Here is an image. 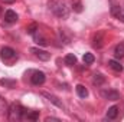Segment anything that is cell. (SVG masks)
I'll return each instance as SVG.
<instances>
[{
    "label": "cell",
    "mask_w": 124,
    "mask_h": 122,
    "mask_svg": "<svg viewBox=\"0 0 124 122\" xmlns=\"http://www.w3.org/2000/svg\"><path fill=\"white\" fill-rule=\"evenodd\" d=\"M114 56H116L117 59H121V58H124V42L118 43V45L114 47Z\"/></svg>",
    "instance_id": "12"
},
{
    "label": "cell",
    "mask_w": 124,
    "mask_h": 122,
    "mask_svg": "<svg viewBox=\"0 0 124 122\" xmlns=\"http://www.w3.org/2000/svg\"><path fill=\"white\" fill-rule=\"evenodd\" d=\"M31 52L40 61H49L51 59V53H48L46 50H42L39 47H31Z\"/></svg>",
    "instance_id": "6"
},
{
    "label": "cell",
    "mask_w": 124,
    "mask_h": 122,
    "mask_svg": "<svg viewBox=\"0 0 124 122\" xmlns=\"http://www.w3.org/2000/svg\"><path fill=\"white\" fill-rule=\"evenodd\" d=\"M7 111H9V105H7V102H6V99H3V98L0 96V116L7 115Z\"/></svg>",
    "instance_id": "17"
},
{
    "label": "cell",
    "mask_w": 124,
    "mask_h": 122,
    "mask_svg": "<svg viewBox=\"0 0 124 122\" xmlns=\"http://www.w3.org/2000/svg\"><path fill=\"white\" fill-rule=\"evenodd\" d=\"M38 29H39V26H38V23H32L31 26H29V27L26 29V32H28L29 34H32V36H33V34H35V32L38 30Z\"/></svg>",
    "instance_id": "23"
},
{
    "label": "cell",
    "mask_w": 124,
    "mask_h": 122,
    "mask_svg": "<svg viewBox=\"0 0 124 122\" xmlns=\"http://www.w3.org/2000/svg\"><path fill=\"white\" fill-rule=\"evenodd\" d=\"M0 59L7 65H13L17 61V53L12 47L6 46V47H1V50H0Z\"/></svg>",
    "instance_id": "3"
},
{
    "label": "cell",
    "mask_w": 124,
    "mask_h": 122,
    "mask_svg": "<svg viewBox=\"0 0 124 122\" xmlns=\"http://www.w3.org/2000/svg\"><path fill=\"white\" fill-rule=\"evenodd\" d=\"M23 119H28V121H38V119H39V112H38V111L25 109V112H23Z\"/></svg>",
    "instance_id": "10"
},
{
    "label": "cell",
    "mask_w": 124,
    "mask_h": 122,
    "mask_svg": "<svg viewBox=\"0 0 124 122\" xmlns=\"http://www.w3.org/2000/svg\"><path fill=\"white\" fill-rule=\"evenodd\" d=\"M23 112H25V108L20 103L15 102V103H12L9 106L7 118H9V121H12V122H17V121H20V119H23Z\"/></svg>",
    "instance_id": "2"
},
{
    "label": "cell",
    "mask_w": 124,
    "mask_h": 122,
    "mask_svg": "<svg viewBox=\"0 0 124 122\" xmlns=\"http://www.w3.org/2000/svg\"><path fill=\"white\" fill-rule=\"evenodd\" d=\"M42 95H43L45 98H48V101H49V102H52V103H55L56 106L62 108V102H61V101H58V98H56L55 95H51V93H48V92H42Z\"/></svg>",
    "instance_id": "14"
},
{
    "label": "cell",
    "mask_w": 124,
    "mask_h": 122,
    "mask_svg": "<svg viewBox=\"0 0 124 122\" xmlns=\"http://www.w3.org/2000/svg\"><path fill=\"white\" fill-rule=\"evenodd\" d=\"M63 62H65L66 66H74V65H77V56H75L74 53H69V55L65 56Z\"/></svg>",
    "instance_id": "16"
},
{
    "label": "cell",
    "mask_w": 124,
    "mask_h": 122,
    "mask_svg": "<svg viewBox=\"0 0 124 122\" xmlns=\"http://www.w3.org/2000/svg\"><path fill=\"white\" fill-rule=\"evenodd\" d=\"M1 13H3V7L0 6V16H1Z\"/></svg>",
    "instance_id": "25"
},
{
    "label": "cell",
    "mask_w": 124,
    "mask_h": 122,
    "mask_svg": "<svg viewBox=\"0 0 124 122\" xmlns=\"http://www.w3.org/2000/svg\"><path fill=\"white\" fill-rule=\"evenodd\" d=\"M118 109H120V108H118L117 105L108 108V111H107V118H108V119H116V118L118 116Z\"/></svg>",
    "instance_id": "13"
},
{
    "label": "cell",
    "mask_w": 124,
    "mask_h": 122,
    "mask_svg": "<svg viewBox=\"0 0 124 122\" xmlns=\"http://www.w3.org/2000/svg\"><path fill=\"white\" fill-rule=\"evenodd\" d=\"M3 3H6V4H12V3H15L16 0H1Z\"/></svg>",
    "instance_id": "24"
},
{
    "label": "cell",
    "mask_w": 124,
    "mask_h": 122,
    "mask_svg": "<svg viewBox=\"0 0 124 122\" xmlns=\"http://www.w3.org/2000/svg\"><path fill=\"white\" fill-rule=\"evenodd\" d=\"M101 96L104 99H108V101H117V99H120V93L116 89H104V91H101Z\"/></svg>",
    "instance_id": "5"
},
{
    "label": "cell",
    "mask_w": 124,
    "mask_h": 122,
    "mask_svg": "<svg viewBox=\"0 0 124 122\" xmlns=\"http://www.w3.org/2000/svg\"><path fill=\"white\" fill-rule=\"evenodd\" d=\"M48 6L52 10V13L56 17H59V19H66L69 16V7L66 6L65 1H55V0H52V1L48 3Z\"/></svg>",
    "instance_id": "1"
},
{
    "label": "cell",
    "mask_w": 124,
    "mask_h": 122,
    "mask_svg": "<svg viewBox=\"0 0 124 122\" xmlns=\"http://www.w3.org/2000/svg\"><path fill=\"white\" fill-rule=\"evenodd\" d=\"M108 66L113 69V70H116V72H123V66L120 65V62L114 61V59H111V61H108Z\"/></svg>",
    "instance_id": "18"
},
{
    "label": "cell",
    "mask_w": 124,
    "mask_h": 122,
    "mask_svg": "<svg viewBox=\"0 0 124 122\" xmlns=\"http://www.w3.org/2000/svg\"><path fill=\"white\" fill-rule=\"evenodd\" d=\"M111 14H113L117 20H120V22L124 23V7H120V6L113 4V6H111Z\"/></svg>",
    "instance_id": "7"
},
{
    "label": "cell",
    "mask_w": 124,
    "mask_h": 122,
    "mask_svg": "<svg viewBox=\"0 0 124 122\" xmlns=\"http://www.w3.org/2000/svg\"><path fill=\"white\" fill-rule=\"evenodd\" d=\"M93 45H94V47H97V49H101V47H102V45H104V33H102V32H98V33L94 36Z\"/></svg>",
    "instance_id": "8"
},
{
    "label": "cell",
    "mask_w": 124,
    "mask_h": 122,
    "mask_svg": "<svg viewBox=\"0 0 124 122\" xmlns=\"http://www.w3.org/2000/svg\"><path fill=\"white\" fill-rule=\"evenodd\" d=\"M82 61H84L85 65H93L94 61H95V58H94L93 53H85V55H84V58H82Z\"/></svg>",
    "instance_id": "21"
},
{
    "label": "cell",
    "mask_w": 124,
    "mask_h": 122,
    "mask_svg": "<svg viewBox=\"0 0 124 122\" xmlns=\"http://www.w3.org/2000/svg\"><path fill=\"white\" fill-rule=\"evenodd\" d=\"M0 85H3V86H7V88H15V86H16V81H10V79H1V81H0Z\"/></svg>",
    "instance_id": "22"
},
{
    "label": "cell",
    "mask_w": 124,
    "mask_h": 122,
    "mask_svg": "<svg viewBox=\"0 0 124 122\" xmlns=\"http://www.w3.org/2000/svg\"><path fill=\"white\" fill-rule=\"evenodd\" d=\"M33 39H35V42H36L38 45H40V46H46V45H48V40H46V37H43V36H42V33H39V29L35 32V34H33Z\"/></svg>",
    "instance_id": "11"
},
{
    "label": "cell",
    "mask_w": 124,
    "mask_h": 122,
    "mask_svg": "<svg viewBox=\"0 0 124 122\" xmlns=\"http://www.w3.org/2000/svg\"><path fill=\"white\" fill-rule=\"evenodd\" d=\"M29 73H31L29 79H31L32 85L39 86V85H43V83H45V81H46V75H45L42 70H31Z\"/></svg>",
    "instance_id": "4"
},
{
    "label": "cell",
    "mask_w": 124,
    "mask_h": 122,
    "mask_svg": "<svg viewBox=\"0 0 124 122\" xmlns=\"http://www.w3.org/2000/svg\"><path fill=\"white\" fill-rule=\"evenodd\" d=\"M72 10L75 13H81L84 10V6H82L81 0H72Z\"/></svg>",
    "instance_id": "19"
},
{
    "label": "cell",
    "mask_w": 124,
    "mask_h": 122,
    "mask_svg": "<svg viewBox=\"0 0 124 122\" xmlns=\"http://www.w3.org/2000/svg\"><path fill=\"white\" fill-rule=\"evenodd\" d=\"M17 14H16V12H13V10H7L6 13H4V22L6 23H16L17 22Z\"/></svg>",
    "instance_id": "9"
},
{
    "label": "cell",
    "mask_w": 124,
    "mask_h": 122,
    "mask_svg": "<svg viewBox=\"0 0 124 122\" xmlns=\"http://www.w3.org/2000/svg\"><path fill=\"white\" fill-rule=\"evenodd\" d=\"M93 82L97 85V86H100V85H102V83L105 82V78H104L101 73H95L94 78H93Z\"/></svg>",
    "instance_id": "20"
},
{
    "label": "cell",
    "mask_w": 124,
    "mask_h": 122,
    "mask_svg": "<svg viewBox=\"0 0 124 122\" xmlns=\"http://www.w3.org/2000/svg\"><path fill=\"white\" fill-rule=\"evenodd\" d=\"M75 91H77V95H78L79 98H87V96H88V89H87L84 85H77Z\"/></svg>",
    "instance_id": "15"
}]
</instances>
